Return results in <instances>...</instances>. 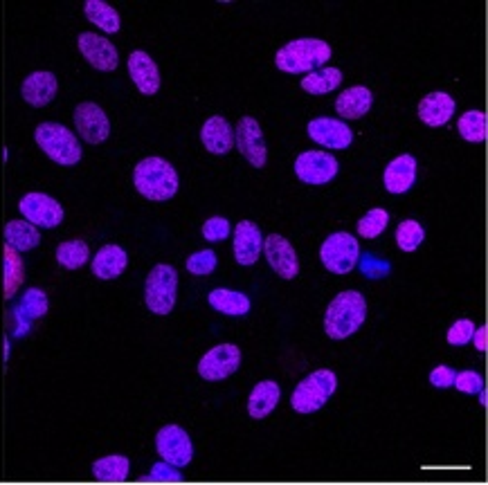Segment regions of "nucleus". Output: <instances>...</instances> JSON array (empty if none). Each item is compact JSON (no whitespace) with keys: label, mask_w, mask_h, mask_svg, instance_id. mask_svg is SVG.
<instances>
[{"label":"nucleus","mask_w":488,"mask_h":485,"mask_svg":"<svg viewBox=\"0 0 488 485\" xmlns=\"http://www.w3.org/2000/svg\"><path fill=\"white\" fill-rule=\"evenodd\" d=\"M367 319V301L358 290L340 292L324 315V330L331 339H347Z\"/></svg>","instance_id":"nucleus-1"},{"label":"nucleus","mask_w":488,"mask_h":485,"mask_svg":"<svg viewBox=\"0 0 488 485\" xmlns=\"http://www.w3.org/2000/svg\"><path fill=\"white\" fill-rule=\"evenodd\" d=\"M133 185L145 196L147 200L153 203H162V200L174 198L178 191V174L174 167L162 157H145L137 162L136 171H133Z\"/></svg>","instance_id":"nucleus-2"},{"label":"nucleus","mask_w":488,"mask_h":485,"mask_svg":"<svg viewBox=\"0 0 488 485\" xmlns=\"http://www.w3.org/2000/svg\"><path fill=\"white\" fill-rule=\"evenodd\" d=\"M331 59V45L320 38H298L281 47L275 56V66L289 75H301L322 68Z\"/></svg>","instance_id":"nucleus-3"},{"label":"nucleus","mask_w":488,"mask_h":485,"mask_svg":"<svg viewBox=\"0 0 488 485\" xmlns=\"http://www.w3.org/2000/svg\"><path fill=\"white\" fill-rule=\"evenodd\" d=\"M35 139L43 153L50 157L52 162L61 167H75L81 160L84 151H81L79 139L70 128L56 122H43L38 124L35 131Z\"/></svg>","instance_id":"nucleus-4"},{"label":"nucleus","mask_w":488,"mask_h":485,"mask_svg":"<svg viewBox=\"0 0 488 485\" xmlns=\"http://www.w3.org/2000/svg\"><path fill=\"white\" fill-rule=\"evenodd\" d=\"M336 373L329 371V369H320V371L310 373V376H306L304 380L298 384V389L293 391V398H290V407H293L298 414H313V411L322 409V407L327 405V400L336 393Z\"/></svg>","instance_id":"nucleus-5"},{"label":"nucleus","mask_w":488,"mask_h":485,"mask_svg":"<svg viewBox=\"0 0 488 485\" xmlns=\"http://www.w3.org/2000/svg\"><path fill=\"white\" fill-rule=\"evenodd\" d=\"M178 295V272L169 263H158L145 283V304L153 315H169Z\"/></svg>","instance_id":"nucleus-6"},{"label":"nucleus","mask_w":488,"mask_h":485,"mask_svg":"<svg viewBox=\"0 0 488 485\" xmlns=\"http://www.w3.org/2000/svg\"><path fill=\"white\" fill-rule=\"evenodd\" d=\"M320 258H322L324 268L333 275H349L361 261V245L351 234L336 232L322 243Z\"/></svg>","instance_id":"nucleus-7"},{"label":"nucleus","mask_w":488,"mask_h":485,"mask_svg":"<svg viewBox=\"0 0 488 485\" xmlns=\"http://www.w3.org/2000/svg\"><path fill=\"white\" fill-rule=\"evenodd\" d=\"M18 211L35 227L55 229L64 223V207H61L59 200L41 194V191H30V194L23 196L21 203H18Z\"/></svg>","instance_id":"nucleus-8"},{"label":"nucleus","mask_w":488,"mask_h":485,"mask_svg":"<svg viewBox=\"0 0 488 485\" xmlns=\"http://www.w3.org/2000/svg\"><path fill=\"white\" fill-rule=\"evenodd\" d=\"M156 450L162 460L176 465V468H185L194 459V445L188 431L178 425H165L156 434Z\"/></svg>","instance_id":"nucleus-9"},{"label":"nucleus","mask_w":488,"mask_h":485,"mask_svg":"<svg viewBox=\"0 0 488 485\" xmlns=\"http://www.w3.org/2000/svg\"><path fill=\"white\" fill-rule=\"evenodd\" d=\"M241 367V350L234 344H221V347L208 350L198 362V373L208 382H221L237 373Z\"/></svg>","instance_id":"nucleus-10"},{"label":"nucleus","mask_w":488,"mask_h":485,"mask_svg":"<svg viewBox=\"0 0 488 485\" xmlns=\"http://www.w3.org/2000/svg\"><path fill=\"white\" fill-rule=\"evenodd\" d=\"M338 160L331 153L304 151L295 160V174L306 185H327L338 176Z\"/></svg>","instance_id":"nucleus-11"},{"label":"nucleus","mask_w":488,"mask_h":485,"mask_svg":"<svg viewBox=\"0 0 488 485\" xmlns=\"http://www.w3.org/2000/svg\"><path fill=\"white\" fill-rule=\"evenodd\" d=\"M234 144H237L239 153L250 162L255 169H263L268 162L266 142H263V133L259 122L255 117H241L234 131Z\"/></svg>","instance_id":"nucleus-12"},{"label":"nucleus","mask_w":488,"mask_h":485,"mask_svg":"<svg viewBox=\"0 0 488 485\" xmlns=\"http://www.w3.org/2000/svg\"><path fill=\"white\" fill-rule=\"evenodd\" d=\"M75 128L81 139L88 144H102L111 136V122L102 106L93 102H84L75 108Z\"/></svg>","instance_id":"nucleus-13"},{"label":"nucleus","mask_w":488,"mask_h":485,"mask_svg":"<svg viewBox=\"0 0 488 485\" xmlns=\"http://www.w3.org/2000/svg\"><path fill=\"white\" fill-rule=\"evenodd\" d=\"M76 45H79L81 56L99 72H113L119 64L117 47L108 41L107 36H99L95 32H84L76 38Z\"/></svg>","instance_id":"nucleus-14"},{"label":"nucleus","mask_w":488,"mask_h":485,"mask_svg":"<svg viewBox=\"0 0 488 485\" xmlns=\"http://www.w3.org/2000/svg\"><path fill=\"white\" fill-rule=\"evenodd\" d=\"M263 254H266L268 263H270L272 270L277 272L281 278H295L300 272V258L295 248L286 241L280 234H270V237L263 241Z\"/></svg>","instance_id":"nucleus-15"},{"label":"nucleus","mask_w":488,"mask_h":485,"mask_svg":"<svg viewBox=\"0 0 488 485\" xmlns=\"http://www.w3.org/2000/svg\"><path fill=\"white\" fill-rule=\"evenodd\" d=\"M306 133L313 142L322 144L327 148H347L351 147L353 133L342 119L333 117H315L313 122H309Z\"/></svg>","instance_id":"nucleus-16"},{"label":"nucleus","mask_w":488,"mask_h":485,"mask_svg":"<svg viewBox=\"0 0 488 485\" xmlns=\"http://www.w3.org/2000/svg\"><path fill=\"white\" fill-rule=\"evenodd\" d=\"M263 238L259 225L252 220H241L234 229V258L239 266H255L261 257Z\"/></svg>","instance_id":"nucleus-17"},{"label":"nucleus","mask_w":488,"mask_h":485,"mask_svg":"<svg viewBox=\"0 0 488 485\" xmlns=\"http://www.w3.org/2000/svg\"><path fill=\"white\" fill-rule=\"evenodd\" d=\"M56 90H59V81L52 72L38 70L25 76L21 86V95L27 104L35 106V108H43L56 97Z\"/></svg>","instance_id":"nucleus-18"},{"label":"nucleus","mask_w":488,"mask_h":485,"mask_svg":"<svg viewBox=\"0 0 488 485\" xmlns=\"http://www.w3.org/2000/svg\"><path fill=\"white\" fill-rule=\"evenodd\" d=\"M128 75L142 95H156L160 90V70L147 52L136 50L128 56Z\"/></svg>","instance_id":"nucleus-19"},{"label":"nucleus","mask_w":488,"mask_h":485,"mask_svg":"<svg viewBox=\"0 0 488 485\" xmlns=\"http://www.w3.org/2000/svg\"><path fill=\"white\" fill-rule=\"evenodd\" d=\"M200 139H203V147L208 148L214 156H226L232 151L234 147V131L229 126V122L221 115H214L200 128Z\"/></svg>","instance_id":"nucleus-20"},{"label":"nucleus","mask_w":488,"mask_h":485,"mask_svg":"<svg viewBox=\"0 0 488 485\" xmlns=\"http://www.w3.org/2000/svg\"><path fill=\"white\" fill-rule=\"evenodd\" d=\"M128 266V254L127 249L119 248V245L108 243L104 248H99V252L93 258V275L102 281H111L117 278L127 270Z\"/></svg>","instance_id":"nucleus-21"},{"label":"nucleus","mask_w":488,"mask_h":485,"mask_svg":"<svg viewBox=\"0 0 488 485\" xmlns=\"http://www.w3.org/2000/svg\"><path fill=\"white\" fill-rule=\"evenodd\" d=\"M416 180V160L410 153L394 157L385 169V189L390 194H405Z\"/></svg>","instance_id":"nucleus-22"},{"label":"nucleus","mask_w":488,"mask_h":485,"mask_svg":"<svg viewBox=\"0 0 488 485\" xmlns=\"http://www.w3.org/2000/svg\"><path fill=\"white\" fill-rule=\"evenodd\" d=\"M454 115V99L448 93H430L428 97L421 99L419 117L428 126L437 128L451 122Z\"/></svg>","instance_id":"nucleus-23"},{"label":"nucleus","mask_w":488,"mask_h":485,"mask_svg":"<svg viewBox=\"0 0 488 485\" xmlns=\"http://www.w3.org/2000/svg\"><path fill=\"white\" fill-rule=\"evenodd\" d=\"M371 104H374V95L365 86H353L347 88L342 95L336 99V110L340 117L344 119H358L365 117L370 113Z\"/></svg>","instance_id":"nucleus-24"},{"label":"nucleus","mask_w":488,"mask_h":485,"mask_svg":"<svg viewBox=\"0 0 488 485\" xmlns=\"http://www.w3.org/2000/svg\"><path fill=\"white\" fill-rule=\"evenodd\" d=\"M281 398V389L280 384L266 380L259 382L255 389H252L250 398H248V411H250L252 418L261 420V418L270 416L275 411V407L280 405Z\"/></svg>","instance_id":"nucleus-25"},{"label":"nucleus","mask_w":488,"mask_h":485,"mask_svg":"<svg viewBox=\"0 0 488 485\" xmlns=\"http://www.w3.org/2000/svg\"><path fill=\"white\" fill-rule=\"evenodd\" d=\"M25 281V266H23L21 252L5 245L3 248V295L5 299H12L18 288Z\"/></svg>","instance_id":"nucleus-26"},{"label":"nucleus","mask_w":488,"mask_h":485,"mask_svg":"<svg viewBox=\"0 0 488 485\" xmlns=\"http://www.w3.org/2000/svg\"><path fill=\"white\" fill-rule=\"evenodd\" d=\"M3 237L5 245L14 248L16 252H30V249H35L41 243L38 227L27 223V220H9L3 229Z\"/></svg>","instance_id":"nucleus-27"},{"label":"nucleus","mask_w":488,"mask_h":485,"mask_svg":"<svg viewBox=\"0 0 488 485\" xmlns=\"http://www.w3.org/2000/svg\"><path fill=\"white\" fill-rule=\"evenodd\" d=\"M208 301L214 310L223 312V315H229V317H243L250 312V299H248L243 292H237V290L217 288V290L209 292Z\"/></svg>","instance_id":"nucleus-28"},{"label":"nucleus","mask_w":488,"mask_h":485,"mask_svg":"<svg viewBox=\"0 0 488 485\" xmlns=\"http://www.w3.org/2000/svg\"><path fill=\"white\" fill-rule=\"evenodd\" d=\"M128 470H131V463H128L127 456H104V459H97L93 463V477L99 483H124L128 479Z\"/></svg>","instance_id":"nucleus-29"},{"label":"nucleus","mask_w":488,"mask_h":485,"mask_svg":"<svg viewBox=\"0 0 488 485\" xmlns=\"http://www.w3.org/2000/svg\"><path fill=\"white\" fill-rule=\"evenodd\" d=\"M84 12H86V18H88L95 27L107 32V35H115V32H119L122 21H119L117 9H113L111 5L104 3V0H86Z\"/></svg>","instance_id":"nucleus-30"},{"label":"nucleus","mask_w":488,"mask_h":485,"mask_svg":"<svg viewBox=\"0 0 488 485\" xmlns=\"http://www.w3.org/2000/svg\"><path fill=\"white\" fill-rule=\"evenodd\" d=\"M340 84H342V72L338 68L313 70L301 79V88L310 95H327L340 88Z\"/></svg>","instance_id":"nucleus-31"},{"label":"nucleus","mask_w":488,"mask_h":485,"mask_svg":"<svg viewBox=\"0 0 488 485\" xmlns=\"http://www.w3.org/2000/svg\"><path fill=\"white\" fill-rule=\"evenodd\" d=\"M90 261V248L84 241H66L56 248V263L66 270H79Z\"/></svg>","instance_id":"nucleus-32"},{"label":"nucleus","mask_w":488,"mask_h":485,"mask_svg":"<svg viewBox=\"0 0 488 485\" xmlns=\"http://www.w3.org/2000/svg\"><path fill=\"white\" fill-rule=\"evenodd\" d=\"M459 136H462L466 142H484L486 133H488V122L486 115L482 110H468L459 117Z\"/></svg>","instance_id":"nucleus-33"},{"label":"nucleus","mask_w":488,"mask_h":485,"mask_svg":"<svg viewBox=\"0 0 488 485\" xmlns=\"http://www.w3.org/2000/svg\"><path fill=\"white\" fill-rule=\"evenodd\" d=\"M387 223H390V211L387 209H370L361 220H358V234L362 238H376L385 232Z\"/></svg>","instance_id":"nucleus-34"},{"label":"nucleus","mask_w":488,"mask_h":485,"mask_svg":"<svg viewBox=\"0 0 488 485\" xmlns=\"http://www.w3.org/2000/svg\"><path fill=\"white\" fill-rule=\"evenodd\" d=\"M425 241V229L423 225L416 223V220H403V223L396 227V243L403 252H414L421 243Z\"/></svg>","instance_id":"nucleus-35"},{"label":"nucleus","mask_w":488,"mask_h":485,"mask_svg":"<svg viewBox=\"0 0 488 485\" xmlns=\"http://www.w3.org/2000/svg\"><path fill=\"white\" fill-rule=\"evenodd\" d=\"M47 308H50V301H47L46 292L38 290V288H30V290L23 295L21 308H18V312L27 315L30 319H38V317L46 315Z\"/></svg>","instance_id":"nucleus-36"},{"label":"nucleus","mask_w":488,"mask_h":485,"mask_svg":"<svg viewBox=\"0 0 488 485\" xmlns=\"http://www.w3.org/2000/svg\"><path fill=\"white\" fill-rule=\"evenodd\" d=\"M217 254L214 249H200V252H194L188 258V270L194 277H208L217 270Z\"/></svg>","instance_id":"nucleus-37"},{"label":"nucleus","mask_w":488,"mask_h":485,"mask_svg":"<svg viewBox=\"0 0 488 485\" xmlns=\"http://www.w3.org/2000/svg\"><path fill=\"white\" fill-rule=\"evenodd\" d=\"M183 474H180V470L176 468V465L167 463V460H160V463L153 465L149 477H145L142 481L147 483H180L183 481Z\"/></svg>","instance_id":"nucleus-38"},{"label":"nucleus","mask_w":488,"mask_h":485,"mask_svg":"<svg viewBox=\"0 0 488 485\" xmlns=\"http://www.w3.org/2000/svg\"><path fill=\"white\" fill-rule=\"evenodd\" d=\"M229 234H232V225H229L228 218H221V216H214V218L205 220L203 237L208 238L209 243L226 241Z\"/></svg>","instance_id":"nucleus-39"},{"label":"nucleus","mask_w":488,"mask_h":485,"mask_svg":"<svg viewBox=\"0 0 488 485\" xmlns=\"http://www.w3.org/2000/svg\"><path fill=\"white\" fill-rule=\"evenodd\" d=\"M473 333H475V324L471 319L454 321L451 330H448V344L451 347H466L473 339Z\"/></svg>","instance_id":"nucleus-40"},{"label":"nucleus","mask_w":488,"mask_h":485,"mask_svg":"<svg viewBox=\"0 0 488 485\" xmlns=\"http://www.w3.org/2000/svg\"><path fill=\"white\" fill-rule=\"evenodd\" d=\"M452 387H457L462 393L475 396V393H480L482 389H484V378H482L477 371H462L454 376Z\"/></svg>","instance_id":"nucleus-41"},{"label":"nucleus","mask_w":488,"mask_h":485,"mask_svg":"<svg viewBox=\"0 0 488 485\" xmlns=\"http://www.w3.org/2000/svg\"><path fill=\"white\" fill-rule=\"evenodd\" d=\"M361 268L370 278H381L382 275H387V272H390V263L381 261V258H376L374 254H367V257L362 258Z\"/></svg>","instance_id":"nucleus-42"},{"label":"nucleus","mask_w":488,"mask_h":485,"mask_svg":"<svg viewBox=\"0 0 488 485\" xmlns=\"http://www.w3.org/2000/svg\"><path fill=\"white\" fill-rule=\"evenodd\" d=\"M454 376H457V371H454V369L437 367V369H432V373H430V384L437 389H448V387H452Z\"/></svg>","instance_id":"nucleus-43"},{"label":"nucleus","mask_w":488,"mask_h":485,"mask_svg":"<svg viewBox=\"0 0 488 485\" xmlns=\"http://www.w3.org/2000/svg\"><path fill=\"white\" fill-rule=\"evenodd\" d=\"M471 342H475V349L484 353V350L488 349V328H486V326H480V328H475V333H473Z\"/></svg>","instance_id":"nucleus-44"},{"label":"nucleus","mask_w":488,"mask_h":485,"mask_svg":"<svg viewBox=\"0 0 488 485\" xmlns=\"http://www.w3.org/2000/svg\"><path fill=\"white\" fill-rule=\"evenodd\" d=\"M480 405H482V407H486V405H488V393H486V389H482V391H480Z\"/></svg>","instance_id":"nucleus-45"}]
</instances>
